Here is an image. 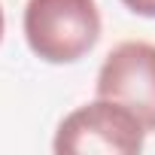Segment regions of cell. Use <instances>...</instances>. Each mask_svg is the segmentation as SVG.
Instances as JSON below:
<instances>
[{
	"label": "cell",
	"mask_w": 155,
	"mask_h": 155,
	"mask_svg": "<svg viewBox=\"0 0 155 155\" xmlns=\"http://www.w3.org/2000/svg\"><path fill=\"white\" fill-rule=\"evenodd\" d=\"M21 31L28 49L55 67L82 61L101 40L97 0H28Z\"/></svg>",
	"instance_id": "obj_1"
},
{
	"label": "cell",
	"mask_w": 155,
	"mask_h": 155,
	"mask_svg": "<svg viewBox=\"0 0 155 155\" xmlns=\"http://www.w3.org/2000/svg\"><path fill=\"white\" fill-rule=\"evenodd\" d=\"M146 125L119 101L97 97L58 122L55 155H137L146 146Z\"/></svg>",
	"instance_id": "obj_2"
},
{
	"label": "cell",
	"mask_w": 155,
	"mask_h": 155,
	"mask_svg": "<svg viewBox=\"0 0 155 155\" xmlns=\"http://www.w3.org/2000/svg\"><path fill=\"white\" fill-rule=\"evenodd\" d=\"M94 94L125 104L140 116L146 131H155V43L125 40L113 46L97 70Z\"/></svg>",
	"instance_id": "obj_3"
},
{
	"label": "cell",
	"mask_w": 155,
	"mask_h": 155,
	"mask_svg": "<svg viewBox=\"0 0 155 155\" xmlns=\"http://www.w3.org/2000/svg\"><path fill=\"white\" fill-rule=\"evenodd\" d=\"M119 3L140 18H155V0H119Z\"/></svg>",
	"instance_id": "obj_4"
},
{
	"label": "cell",
	"mask_w": 155,
	"mask_h": 155,
	"mask_svg": "<svg viewBox=\"0 0 155 155\" xmlns=\"http://www.w3.org/2000/svg\"><path fill=\"white\" fill-rule=\"evenodd\" d=\"M3 34H6V15H3V3H0V43H3Z\"/></svg>",
	"instance_id": "obj_5"
}]
</instances>
